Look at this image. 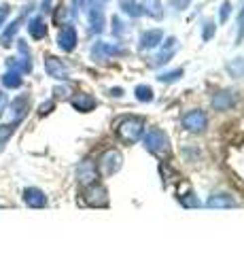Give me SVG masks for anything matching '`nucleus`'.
Masks as SVG:
<instances>
[{
  "instance_id": "obj_1",
  "label": "nucleus",
  "mask_w": 244,
  "mask_h": 255,
  "mask_svg": "<svg viewBox=\"0 0 244 255\" xmlns=\"http://www.w3.org/2000/svg\"><path fill=\"white\" fill-rule=\"evenodd\" d=\"M143 147L151 155L160 157L162 162H163V159H170V155H172V145H170L168 134L163 130H160V128H149V130H145V134H143Z\"/></svg>"
},
{
  "instance_id": "obj_2",
  "label": "nucleus",
  "mask_w": 244,
  "mask_h": 255,
  "mask_svg": "<svg viewBox=\"0 0 244 255\" xmlns=\"http://www.w3.org/2000/svg\"><path fill=\"white\" fill-rule=\"evenodd\" d=\"M147 130V124L143 117H123L117 124V136L123 142H136L143 138V134Z\"/></svg>"
},
{
  "instance_id": "obj_3",
  "label": "nucleus",
  "mask_w": 244,
  "mask_h": 255,
  "mask_svg": "<svg viewBox=\"0 0 244 255\" xmlns=\"http://www.w3.org/2000/svg\"><path fill=\"white\" fill-rule=\"evenodd\" d=\"M83 202L87 206H93V209H104L108 206V189L98 181L91 183L83 189Z\"/></svg>"
},
{
  "instance_id": "obj_4",
  "label": "nucleus",
  "mask_w": 244,
  "mask_h": 255,
  "mask_svg": "<svg viewBox=\"0 0 244 255\" xmlns=\"http://www.w3.org/2000/svg\"><path fill=\"white\" fill-rule=\"evenodd\" d=\"M121 166H123V155H121V151H117V149H106L98 159V168L102 174H106V177L119 172Z\"/></svg>"
},
{
  "instance_id": "obj_5",
  "label": "nucleus",
  "mask_w": 244,
  "mask_h": 255,
  "mask_svg": "<svg viewBox=\"0 0 244 255\" xmlns=\"http://www.w3.org/2000/svg\"><path fill=\"white\" fill-rule=\"evenodd\" d=\"M183 128L191 134H202L208 128V115L202 109H193L183 115Z\"/></svg>"
},
{
  "instance_id": "obj_6",
  "label": "nucleus",
  "mask_w": 244,
  "mask_h": 255,
  "mask_svg": "<svg viewBox=\"0 0 244 255\" xmlns=\"http://www.w3.org/2000/svg\"><path fill=\"white\" fill-rule=\"evenodd\" d=\"M17 49H19V58H9L6 60V68L17 70V73L26 75L32 70V60H30V49L26 41H17Z\"/></svg>"
},
{
  "instance_id": "obj_7",
  "label": "nucleus",
  "mask_w": 244,
  "mask_h": 255,
  "mask_svg": "<svg viewBox=\"0 0 244 255\" xmlns=\"http://www.w3.org/2000/svg\"><path fill=\"white\" fill-rule=\"evenodd\" d=\"M115 55H123V49L117 43H104V41H98L96 45L91 47V58L96 62H104V60H111Z\"/></svg>"
},
{
  "instance_id": "obj_8",
  "label": "nucleus",
  "mask_w": 244,
  "mask_h": 255,
  "mask_svg": "<svg viewBox=\"0 0 244 255\" xmlns=\"http://www.w3.org/2000/svg\"><path fill=\"white\" fill-rule=\"evenodd\" d=\"M6 109H9V113H11V122L19 126L23 119H26L28 111H30V96H28V94L17 96V98H15Z\"/></svg>"
},
{
  "instance_id": "obj_9",
  "label": "nucleus",
  "mask_w": 244,
  "mask_h": 255,
  "mask_svg": "<svg viewBox=\"0 0 244 255\" xmlns=\"http://www.w3.org/2000/svg\"><path fill=\"white\" fill-rule=\"evenodd\" d=\"M45 70H47V75L53 77L56 81H66L68 75H70L68 66L60 58H56V55H47L45 58Z\"/></svg>"
},
{
  "instance_id": "obj_10",
  "label": "nucleus",
  "mask_w": 244,
  "mask_h": 255,
  "mask_svg": "<svg viewBox=\"0 0 244 255\" xmlns=\"http://www.w3.org/2000/svg\"><path fill=\"white\" fill-rule=\"evenodd\" d=\"M77 41H79V36H77V30L75 26H70V23H66V26H62L60 28V34H58V47L62 51H66L70 53L77 47Z\"/></svg>"
},
{
  "instance_id": "obj_11",
  "label": "nucleus",
  "mask_w": 244,
  "mask_h": 255,
  "mask_svg": "<svg viewBox=\"0 0 244 255\" xmlns=\"http://www.w3.org/2000/svg\"><path fill=\"white\" fill-rule=\"evenodd\" d=\"M96 179H98V168H96V164H93L91 159H85V162L79 164L77 181L81 183L83 187H87V185H91V183H96Z\"/></svg>"
},
{
  "instance_id": "obj_12",
  "label": "nucleus",
  "mask_w": 244,
  "mask_h": 255,
  "mask_svg": "<svg viewBox=\"0 0 244 255\" xmlns=\"http://www.w3.org/2000/svg\"><path fill=\"white\" fill-rule=\"evenodd\" d=\"M21 198H23V202H26V206H30V209H45L47 206L45 191L38 189V187H26Z\"/></svg>"
},
{
  "instance_id": "obj_13",
  "label": "nucleus",
  "mask_w": 244,
  "mask_h": 255,
  "mask_svg": "<svg viewBox=\"0 0 244 255\" xmlns=\"http://www.w3.org/2000/svg\"><path fill=\"white\" fill-rule=\"evenodd\" d=\"M236 102H238V96L232 90H223V92H217L212 96V107H215V111H230Z\"/></svg>"
},
{
  "instance_id": "obj_14",
  "label": "nucleus",
  "mask_w": 244,
  "mask_h": 255,
  "mask_svg": "<svg viewBox=\"0 0 244 255\" xmlns=\"http://www.w3.org/2000/svg\"><path fill=\"white\" fill-rule=\"evenodd\" d=\"M162 43H163V45H162V49H160V53H157V55H155V60H153L155 66L170 62V60H172V55H174L176 49H178V41H176L174 36H168L166 41H162Z\"/></svg>"
},
{
  "instance_id": "obj_15",
  "label": "nucleus",
  "mask_w": 244,
  "mask_h": 255,
  "mask_svg": "<svg viewBox=\"0 0 244 255\" xmlns=\"http://www.w3.org/2000/svg\"><path fill=\"white\" fill-rule=\"evenodd\" d=\"M70 105H73L79 113H89V111H93L98 107V100L93 98L91 94L81 92V94H75L73 98H70Z\"/></svg>"
},
{
  "instance_id": "obj_16",
  "label": "nucleus",
  "mask_w": 244,
  "mask_h": 255,
  "mask_svg": "<svg viewBox=\"0 0 244 255\" xmlns=\"http://www.w3.org/2000/svg\"><path fill=\"white\" fill-rule=\"evenodd\" d=\"M208 209H234L238 206V200L232 194H225V191H219V194H212L206 200Z\"/></svg>"
},
{
  "instance_id": "obj_17",
  "label": "nucleus",
  "mask_w": 244,
  "mask_h": 255,
  "mask_svg": "<svg viewBox=\"0 0 244 255\" xmlns=\"http://www.w3.org/2000/svg\"><path fill=\"white\" fill-rule=\"evenodd\" d=\"M162 41H163V32L162 30H147V32H143V36H140V49H153V47H157V45H162Z\"/></svg>"
},
{
  "instance_id": "obj_18",
  "label": "nucleus",
  "mask_w": 244,
  "mask_h": 255,
  "mask_svg": "<svg viewBox=\"0 0 244 255\" xmlns=\"http://www.w3.org/2000/svg\"><path fill=\"white\" fill-rule=\"evenodd\" d=\"M176 200L180 202V206H185V209H200V206H202L200 198L193 194V189L189 185H185V191H178Z\"/></svg>"
},
{
  "instance_id": "obj_19",
  "label": "nucleus",
  "mask_w": 244,
  "mask_h": 255,
  "mask_svg": "<svg viewBox=\"0 0 244 255\" xmlns=\"http://www.w3.org/2000/svg\"><path fill=\"white\" fill-rule=\"evenodd\" d=\"M28 34L34 38V41H41V38H45L47 36V23H45V19L43 17H32L28 21Z\"/></svg>"
},
{
  "instance_id": "obj_20",
  "label": "nucleus",
  "mask_w": 244,
  "mask_h": 255,
  "mask_svg": "<svg viewBox=\"0 0 244 255\" xmlns=\"http://www.w3.org/2000/svg\"><path fill=\"white\" fill-rule=\"evenodd\" d=\"M89 26H91V32H98V34L104 30V11L96 4L89 6Z\"/></svg>"
},
{
  "instance_id": "obj_21",
  "label": "nucleus",
  "mask_w": 244,
  "mask_h": 255,
  "mask_svg": "<svg viewBox=\"0 0 244 255\" xmlns=\"http://www.w3.org/2000/svg\"><path fill=\"white\" fill-rule=\"evenodd\" d=\"M19 26H21V17H17V19H13L9 26L4 28V32H2V36H0V45L2 47H11V43H13V38H15V34H17V30H19Z\"/></svg>"
},
{
  "instance_id": "obj_22",
  "label": "nucleus",
  "mask_w": 244,
  "mask_h": 255,
  "mask_svg": "<svg viewBox=\"0 0 244 255\" xmlns=\"http://www.w3.org/2000/svg\"><path fill=\"white\" fill-rule=\"evenodd\" d=\"M23 83V77L21 73H17V70H6V73L2 75V85L6 87V90H17V87H21Z\"/></svg>"
},
{
  "instance_id": "obj_23",
  "label": "nucleus",
  "mask_w": 244,
  "mask_h": 255,
  "mask_svg": "<svg viewBox=\"0 0 244 255\" xmlns=\"http://www.w3.org/2000/svg\"><path fill=\"white\" fill-rule=\"evenodd\" d=\"M140 9H143V13L151 15V17H162V2L160 0H143L140 2Z\"/></svg>"
},
{
  "instance_id": "obj_24",
  "label": "nucleus",
  "mask_w": 244,
  "mask_h": 255,
  "mask_svg": "<svg viewBox=\"0 0 244 255\" xmlns=\"http://www.w3.org/2000/svg\"><path fill=\"white\" fill-rule=\"evenodd\" d=\"M225 70L230 73L234 79H242L244 77V55L242 58H236L232 62H227L225 64Z\"/></svg>"
},
{
  "instance_id": "obj_25",
  "label": "nucleus",
  "mask_w": 244,
  "mask_h": 255,
  "mask_svg": "<svg viewBox=\"0 0 244 255\" xmlns=\"http://www.w3.org/2000/svg\"><path fill=\"white\" fill-rule=\"evenodd\" d=\"M15 128H17V124H2L0 126V151H2L6 147V142L11 140V136L15 134Z\"/></svg>"
},
{
  "instance_id": "obj_26",
  "label": "nucleus",
  "mask_w": 244,
  "mask_h": 255,
  "mask_svg": "<svg viewBox=\"0 0 244 255\" xmlns=\"http://www.w3.org/2000/svg\"><path fill=\"white\" fill-rule=\"evenodd\" d=\"M134 96H136V100H140V102H153V98H155L153 90L149 85H145V83L134 87Z\"/></svg>"
},
{
  "instance_id": "obj_27",
  "label": "nucleus",
  "mask_w": 244,
  "mask_h": 255,
  "mask_svg": "<svg viewBox=\"0 0 244 255\" xmlns=\"http://www.w3.org/2000/svg\"><path fill=\"white\" fill-rule=\"evenodd\" d=\"M121 9H123V13H128L130 17L143 15V9H140V4H136V0H121Z\"/></svg>"
},
{
  "instance_id": "obj_28",
  "label": "nucleus",
  "mask_w": 244,
  "mask_h": 255,
  "mask_svg": "<svg viewBox=\"0 0 244 255\" xmlns=\"http://www.w3.org/2000/svg\"><path fill=\"white\" fill-rule=\"evenodd\" d=\"M180 77H183V68H174V70H166V73H162L160 77H157V81H162V83H174V81H178Z\"/></svg>"
},
{
  "instance_id": "obj_29",
  "label": "nucleus",
  "mask_w": 244,
  "mask_h": 255,
  "mask_svg": "<svg viewBox=\"0 0 244 255\" xmlns=\"http://www.w3.org/2000/svg\"><path fill=\"white\" fill-rule=\"evenodd\" d=\"M215 36V23L212 21H204V30H202V38L204 41H210Z\"/></svg>"
},
{
  "instance_id": "obj_30",
  "label": "nucleus",
  "mask_w": 244,
  "mask_h": 255,
  "mask_svg": "<svg viewBox=\"0 0 244 255\" xmlns=\"http://www.w3.org/2000/svg\"><path fill=\"white\" fill-rule=\"evenodd\" d=\"M53 109H56V100H47V102H43V105L38 107V115L45 117V115H49Z\"/></svg>"
},
{
  "instance_id": "obj_31",
  "label": "nucleus",
  "mask_w": 244,
  "mask_h": 255,
  "mask_svg": "<svg viewBox=\"0 0 244 255\" xmlns=\"http://www.w3.org/2000/svg\"><path fill=\"white\" fill-rule=\"evenodd\" d=\"M9 13H11V6L9 4H0V28L4 26V21H6V17H9Z\"/></svg>"
},
{
  "instance_id": "obj_32",
  "label": "nucleus",
  "mask_w": 244,
  "mask_h": 255,
  "mask_svg": "<svg viewBox=\"0 0 244 255\" xmlns=\"http://www.w3.org/2000/svg\"><path fill=\"white\" fill-rule=\"evenodd\" d=\"M230 9H232V2L230 0H225V2L221 4V21L223 23L227 21V17H230Z\"/></svg>"
},
{
  "instance_id": "obj_33",
  "label": "nucleus",
  "mask_w": 244,
  "mask_h": 255,
  "mask_svg": "<svg viewBox=\"0 0 244 255\" xmlns=\"http://www.w3.org/2000/svg\"><path fill=\"white\" fill-rule=\"evenodd\" d=\"M6 107H9V96H6L4 92H0V117L4 115V111Z\"/></svg>"
},
{
  "instance_id": "obj_34",
  "label": "nucleus",
  "mask_w": 244,
  "mask_h": 255,
  "mask_svg": "<svg viewBox=\"0 0 244 255\" xmlns=\"http://www.w3.org/2000/svg\"><path fill=\"white\" fill-rule=\"evenodd\" d=\"M53 94H56V98H66V96H68V87H56Z\"/></svg>"
},
{
  "instance_id": "obj_35",
  "label": "nucleus",
  "mask_w": 244,
  "mask_h": 255,
  "mask_svg": "<svg viewBox=\"0 0 244 255\" xmlns=\"http://www.w3.org/2000/svg\"><path fill=\"white\" fill-rule=\"evenodd\" d=\"M111 96H115V98H121L123 90H121V87H115V90H111Z\"/></svg>"
},
{
  "instance_id": "obj_36",
  "label": "nucleus",
  "mask_w": 244,
  "mask_h": 255,
  "mask_svg": "<svg viewBox=\"0 0 244 255\" xmlns=\"http://www.w3.org/2000/svg\"><path fill=\"white\" fill-rule=\"evenodd\" d=\"M174 4L178 6V9H183V6H187V4H189V0H174Z\"/></svg>"
},
{
  "instance_id": "obj_37",
  "label": "nucleus",
  "mask_w": 244,
  "mask_h": 255,
  "mask_svg": "<svg viewBox=\"0 0 244 255\" xmlns=\"http://www.w3.org/2000/svg\"><path fill=\"white\" fill-rule=\"evenodd\" d=\"M91 2H93V0H79V4H81L83 9H87V6H91Z\"/></svg>"
},
{
  "instance_id": "obj_38",
  "label": "nucleus",
  "mask_w": 244,
  "mask_h": 255,
  "mask_svg": "<svg viewBox=\"0 0 244 255\" xmlns=\"http://www.w3.org/2000/svg\"><path fill=\"white\" fill-rule=\"evenodd\" d=\"M43 11H51V0H43Z\"/></svg>"
}]
</instances>
